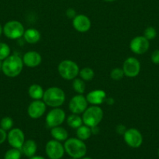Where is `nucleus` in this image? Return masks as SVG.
<instances>
[{"label": "nucleus", "mask_w": 159, "mask_h": 159, "mask_svg": "<svg viewBox=\"0 0 159 159\" xmlns=\"http://www.w3.org/2000/svg\"><path fill=\"white\" fill-rule=\"evenodd\" d=\"M23 59L17 54H10L2 61V71L9 78H15L20 75L23 68Z\"/></svg>", "instance_id": "obj_1"}, {"label": "nucleus", "mask_w": 159, "mask_h": 159, "mask_svg": "<svg viewBox=\"0 0 159 159\" xmlns=\"http://www.w3.org/2000/svg\"><path fill=\"white\" fill-rule=\"evenodd\" d=\"M42 100L45 102L47 107L51 108L60 107L65 101V92L59 87H49L45 90Z\"/></svg>", "instance_id": "obj_2"}, {"label": "nucleus", "mask_w": 159, "mask_h": 159, "mask_svg": "<svg viewBox=\"0 0 159 159\" xmlns=\"http://www.w3.org/2000/svg\"><path fill=\"white\" fill-rule=\"evenodd\" d=\"M63 145L65 152L70 158L80 159L87 154V145L84 141L77 138H68Z\"/></svg>", "instance_id": "obj_3"}, {"label": "nucleus", "mask_w": 159, "mask_h": 159, "mask_svg": "<svg viewBox=\"0 0 159 159\" xmlns=\"http://www.w3.org/2000/svg\"><path fill=\"white\" fill-rule=\"evenodd\" d=\"M104 117V112L100 106H90L82 113V120L84 125L94 127L99 125Z\"/></svg>", "instance_id": "obj_4"}, {"label": "nucleus", "mask_w": 159, "mask_h": 159, "mask_svg": "<svg viewBox=\"0 0 159 159\" xmlns=\"http://www.w3.org/2000/svg\"><path fill=\"white\" fill-rule=\"evenodd\" d=\"M58 72L65 80L71 81L79 75L80 67L72 60H63L58 65Z\"/></svg>", "instance_id": "obj_5"}, {"label": "nucleus", "mask_w": 159, "mask_h": 159, "mask_svg": "<svg viewBox=\"0 0 159 159\" xmlns=\"http://www.w3.org/2000/svg\"><path fill=\"white\" fill-rule=\"evenodd\" d=\"M25 32L23 23L17 20H10L5 23L3 26V34L10 40H18L23 37Z\"/></svg>", "instance_id": "obj_6"}, {"label": "nucleus", "mask_w": 159, "mask_h": 159, "mask_svg": "<svg viewBox=\"0 0 159 159\" xmlns=\"http://www.w3.org/2000/svg\"><path fill=\"white\" fill-rule=\"evenodd\" d=\"M66 120L65 112L60 107L52 108L46 115L45 117V124L47 127L52 128V127L61 126Z\"/></svg>", "instance_id": "obj_7"}, {"label": "nucleus", "mask_w": 159, "mask_h": 159, "mask_svg": "<svg viewBox=\"0 0 159 159\" xmlns=\"http://www.w3.org/2000/svg\"><path fill=\"white\" fill-rule=\"evenodd\" d=\"M45 153L49 159H61L64 156V145L59 141L50 140L45 145Z\"/></svg>", "instance_id": "obj_8"}, {"label": "nucleus", "mask_w": 159, "mask_h": 159, "mask_svg": "<svg viewBox=\"0 0 159 159\" xmlns=\"http://www.w3.org/2000/svg\"><path fill=\"white\" fill-rule=\"evenodd\" d=\"M87 107H88V102L84 94L75 95L69 102V110L74 114H82Z\"/></svg>", "instance_id": "obj_9"}, {"label": "nucleus", "mask_w": 159, "mask_h": 159, "mask_svg": "<svg viewBox=\"0 0 159 159\" xmlns=\"http://www.w3.org/2000/svg\"><path fill=\"white\" fill-rule=\"evenodd\" d=\"M123 138L129 147L132 148H138L143 144V136L140 130L137 129L129 128L123 134Z\"/></svg>", "instance_id": "obj_10"}, {"label": "nucleus", "mask_w": 159, "mask_h": 159, "mask_svg": "<svg viewBox=\"0 0 159 159\" xmlns=\"http://www.w3.org/2000/svg\"><path fill=\"white\" fill-rule=\"evenodd\" d=\"M122 68L124 71L125 76L128 78H135L140 74L141 66L138 59L134 57H129L124 61Z\"/></svg>", "instance_id": "obj_11"}, {"label": "nucleus", "mask_w": 159, "mask_h": 159, "mask_svg": "<svg viewBox=\"0 0 159 159\" xmlns=\"http://www.w3.org/2000/svg\"><path fill=\"white\" fill-rule=\"evenodd\" d=\"M150 48V42L143 36H137L131 40L129 48L133 54H143L148 51Z\"/></svg>", "instance_id": "obj_12"}, {"label": "nucleus", "mask_w": 159, "mask_h": 159, "mask_svg": "<svg viewBox=\"0 0 159 159\" xmlns=\"http://www.w3.org/2000/svg\"><path fill=\"white\" fill-rule=\"evenodd\" d=\"M47 106L42 99L34 100L27 107V114L30 118L34 120L41 117L46 112Z\"/></svg>", "instance_id": "obj_13"}, {"label": "nucleus", "mask_w": 159, "mask_h": 159, "mask_svg": "<svg viewBox=\"0 0 159 159\" xmlns=\"http://www.w3.org/2000/svg\"><path fill=\"white\" fill-rule=\"evenodd\" d=\"M7 140L11 147L20 149L25 141L24 133L20 128H12L7 134Z\"/></svg>", "instance_id": "obj_14"}, {"label": "nucleus", "mask_w": 159, "mask_h": 159, "mask_svg": "<svg viewBox=\"0 0 159 159\" xmlns=\"http://www.w3.org/2000/svg\"><path fill=\"white\" fill-rule=\"evenodd\" d=\"M73 26L77 32L86 33L91 27V21L87 16L77 14L73 19Z\"/></svg>", "instance_id": "obj_15"}, {"label": "nucleus", "mask_w": 159, "mask_h": 159, "mask_svg": "<svg viewBox=\"0 0 159 159\" xmlns=\"http://www.w3.org/2000/svg\"><path fill=\"white\" fill-rule=\"evenodd\" d=\"M23 65L28 68H34L39 66L41 64L42 57L37 51H30L23 54Z\"/></svg>", "instance_id": "obj_16"}, {"label": "nucleus", "mask_w": 159, "mask_h": 159, "mask_svg": "<svg viewBox=\"0 0 159 159\" xmlns=\"http://www.w3.org/2000/svg\"><path fill=\"white\" fill-rule=\"evenodd\" d=\"M107 98L106 93L102 89H94L89 92L86 96L88 104L92 106H101L105 102Z\"/></svg>", "instance_id": "obj_17"}, {"label": "nucleus", "mask_w": 159, "mask_h": 159, "mask_svg": "<svg viewBox=\"0 0 159 159\" xmlns=\"http://www.w3.org/2000/svg\"><path fill=\"white\" fill-rule=\"evenodd\" d=\"M20 150H21L22 154H23L25 156L29 158H31V157L34 156L36 152H37V143L35 142V141L32 139L26 140V141H24Z\"/></svg>", "instance_id": "obj_18"}, {"label": "nucleus", "mask_w": 159, "mask_h": 159, "mask_svg": "<svg viewBox=\"0 0 159 159\" xmlns=\"http://www.w3.org/2000/svg\"><path fill=\"white\" fill-rule=\"evenodd\" d=\"M23 39L26 43L30 44H34L39 42L41 40V33L38 30L35 28H29L27 30H25V32L23 36Z\"/></svg>", "instance_id": "obj_19"}, {"label": "nucleus", "mask_w": 159, "mask_h": 159, "mask_svg": "<svg viewBox=\"0 0 159 159\" xmlns=\"http://www.w3.org/2000/svg\"><path fill=\"white\" fill-rule=\"evenodd\" d=\"M50 134H51V136L52 137L53 139L60 141V142L65 141L69 138L68 131L61 126H58V127L51 128Z\"/></svg>", "instance_id": "obj_20"}, {"label": "nucleus", "mask_w": 159, "mask_h": 159, "mask_svg": "<svg viewBox=\"0 0 159 159\" xmlns=\"http://www.w3.org/2000/svg\"><path fill=\"white\" fill-rule=\"evenodd\" d=\"M45 90L41 85L38 84H32L28 88V95L33 100H39L42 99Z\"/></svg>", "instance_id": "obj_21"}, {"label": "nucleus", "mask_w": 159, "mask_h": 159, "mask_svg": "<svg viewBox=\"0 0 159 159\" xmlns=\"http://www.w3.org/2000/svg\"><path fill=\"white\" fill-rule=\"evenodd\" d=\"M76 138L82 140V141H87V140H88L89 138L91 137V128L89 127L88 126L83 124V125H81L80 127H78V128L76 129Z\"/></svg>", "instance_id": "obj_22"}, {"label": "nucleus", "mask_w": 159, "mask_h": 159, "mask_svg": "<svg viewBox=\"0 0 159 159\" xmlns=\"http://www.w3.org/2000/svg\"><path fill=\"white\" fill-rule=\"evenodd\" d=\"M66 123L69 127L73 129H76V130L84 124L82 116L78 114H74V113H72L66 118Z\"/></svg>", "instance_id": "obj_23"}, {"label": "nucleus", "mask_w": 159, "mask_h": 159, "mask_svg": "<svg viewBox=\"0 0 159 159\" xmlns=\"http://www.w3.org/2000/svg\"><path fill=\"white\" fill-rule=\"evenodd\" d=\"M73 90L77 94H84L86 90V83L85 81L83 80L80 78H76L73 80L72 83Z\"/></svg>", "instance_id": "obj_24"}, {"label": "nucleus", "mask_w": 159, "mask_h": 159, "mask_svg": "<svg viewBox=\"0 0 159 159\" xmlns=\"http://www.w3.org/2000/svg\"><path fill=\"white\" fill-rule=\"evenodd\" d=\"M79 75L85 82H90L94 78V71L90 67H84L80 69Z\"/></svg>", "instance_id": "obj_25"}, {"label": "nucleus", "mask_w": 159, "mask_h": 159, "mask_svg": "<svg viewBox=\"0 0 159 159\" xmlns=\"http://www.w3.org/2000/svg\"><path fill=\"white\" fill-rule=\"evenodd\" d=\"M22 156V152L20 149L12 148L9 149L6 152L4 155V159H20Z\"/></svg>", "instance_id": "obj_26"}, {"label": "nucleus", "mask_w": 159, "mask_h": 159, "mask_svg": "<svg viewBox=\"0 0 159 159\" xmlns=\"http://www.w3.org/2000/svg\"><path fill=\"white\" fill-rule=\"evenodd\" d=\"M13 127V120L9 116H4L0 121V127L6 131H9Z\"/></svg>", "instance_id": "obj_27"}, {"label": "nucleus", "mask_w": 159, "mask_h": 159, "mask_svg": "<svg viewBox=\"0 0 159 159\" xmlns=\"http://www.w3.org/2000/svg\"><path fill=\"white\" fill-rule=\"evenodd\" d=\"M11 54V49L6 43L0 42V61H4Z\"/></svg>", "instance_id": "obj_28"}, {"label": "nucleus", "mask_w": 159, "mask_h": 159, "mask_svg": "<svg viewBox=\"0 0 159 159\" xmlns=\"http://www.w3.org/2000/svg\"><path fill=\"white\" fill-rule=\"evenodd\" d=\"M125 76L124 71L121 68H115L111 71L110 77L114 81H120Z\"/></svg>", "instance_id": "obj_29"}, {"label": "nucleus", "mask_w": 159, "mask_h": 159, "mask_svg": "<svg viewBox=\"0 0 159 159\" xmlns=\"http://www.w3.org/2000/svg\"><path fill=\"white\" fill-rule=\"evenodd\" d=\"M143 37H146L148 40L155 38L157 37V31H156L155 28L153 27V26L147 27L143 32Z\"/></svg>", "instance_id": "obj_30"}, {"label": "nucleus", "mask_w": 159, "mask_h": 159, "mask_svg": "<svg viewBox=\"0 0 159 159\" xmlns=\"http://www.w3.org/2000/svg\"><path fill=\"white\" fill-rule=\"evenodd\" d=\"M151 61L155 65H159V50H155L151 54Z\"/></svg>", "instance_id": "obj_31"}, {"label": "nucleus", "mask_w": 159, "mask_h": 159, "mask_svg": "<svg viewBox=\"0 0 159 159\" xmlns=\"http://www.w3.org/2000/svg\"><path fill=\"white\" fill-rule=\"evenodd\" d=\"M76 15H77V14H76V10H75L74 9H73V8H69V9H67L66 11H65V16H66L69 19H72V20H73Z\"/></svg>", "instance_id": "obj_32"}, {"label": "nucleus", "mask_w": 159, "mask_h": 159, "mask_svg": "<svg viewBox=\"0 0 159 159\" xmlns=\"http://www.w3.org/2000/svg\"><path fill=\"white\" fill-rule=\"evenodd\" d=\"M126 130H127V128L123 124H118V125L116 126V128H115L116 133L119 135H123V136L125 134V132L126 131Z\"/></svg>", "instance_id": "obj_33"}, {"label": "nucleus", "mask_w": 159, "mask_h": 159, "mask_svg": "<svg viewBox=\"0 0 159 159\" xmlns=\"http://www.w3.org/2000/svg\"><path fill=\"white\" fill-rule=\"evenodd\" d=\"M6 139H7V133L6 130L0 127V144H3Z\"/></svg>", "instance_id": "obj_34"}, {"label": "nucleus", "mask_w": 159, "mask_h": 159, "mask_svg": "<svg viewBox=\"0 0 159 159\" xmlns=\"http://www.w3.org/2000/svg\"><path fill=\"white\" fill-rule=\"evenodd\" d=\"M105 102L108 104V105H113L115 103V99L113 98L110 97V98H106L105 99Z\"/></svg>", "instance_id": "obj_35"}, {"label": "nucleus", "mask_w": 159, "mask_h": 159, "mask_svg": "<svg viewBox=\"0 0 159 159\" xmlns=\"http://www.w3.org/2000/svg\"><path fill=\"white\" fill-rule=\"evenodd\" d=\"M98 126H96V127H91V132H92V134L96 135L97 134L99 133V128H98Z\"/></svg>", "instance_id": "obj_36"}, {"label": "nucleus", "mask_w": 159, "mask_h": 159, "mask_svg": "<svg viewBox=\"0 0 159 159\" xmlns=\"http://www.w3.org/2000/svg\"><path fill=\"white\" fill-rule=\"evenodd\" d=\"M29 159H46V158H45L42 156H40V155H34V156L31 157V158H30Z\"/></svg>", "instance_id": "obj_37"}, {"label": "nucleus", "mask_w": 159, "mask_h": 159, "mask_svg": "<svg viewBox=\"0 0 159 159\" xmlns=\"http://www.w3.org/2000/svg\"><path fill=\"white\" fill-rule=\"evenodd\" d=\"M2 34H3V26L0 24V36L2 35Z\"/></svg>", "instance_id": "obj_38"}, {"label": "nucleus", "mask_w": 159, "mask_h": 159, "mask_svg": "<svg viewBox=\"0 0 159 159\" xmlns=\"http://www.w3.org/2000/svg\"><path fill=\"white\" fill-rule=\"evenodd\" d=\"M104 2H115V0H103Z\"/></svg>", "instance_id": "obj_39"}, {"label": "nucleus", "mask_w": 159, "mask_h": 159, "mask_svg": "<svg viewBox=\"0 0 159 159\" xmlns=\"http://www.w3.org/2000/svg\"><path fill=\"white\" fill-rule=\"evenodd\" d=\"M2 61H0V71H2Z\"/></svg>", "instance_id": "obj_40"}, {"label": "nucleus", "mask_w": 159, "mask_h": 159, "mask_svg": "<svg viewBox=\"0 0 159 159\" xmlns=\"http://www.w3.org/2000/svg\"><path fill=\"white\" fill-rule=\"evenodd\" d=\"M80 159H93V158H90V157H86V156H84V157H83V158H81Z\"/></svg>", "instance_id": "obj_41"}, {"label": "nucleus", "mask_w": 159, "mask_h": 159, "mask_svg": "<svg viewBox=\"0 0 159 159\" xmlns=\"http://www.w3.org/2000/svg\"><path fill=\"white\" fill-rule=\"evenodd\" d=\"M157 155H158V157H159V148H158V151H157Z\"/></svg>", "instance_id": "obj_42"}, {"label": "nucleus", "mask_w": 159, "mask_h": 159, "mask_svg": "<svg viewBox=\"0 0 159 159\" xmlns=\"http://www.w3.org/2000/svg\"><path fill=\"white\" fill-rule=\"evenodd\" d=\"M70 159H76V158H70Z\"/></svg>", "instance_id": "obj_43"}]
</instances>
